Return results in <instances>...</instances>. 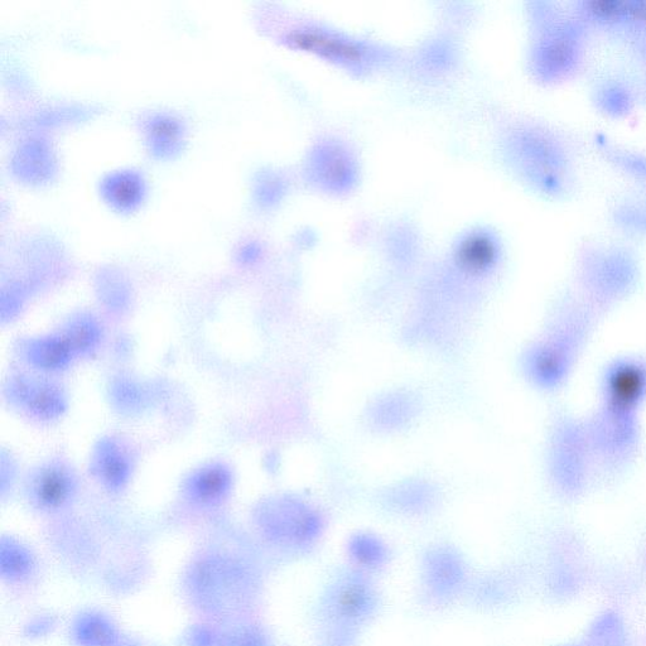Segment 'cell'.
Masks as SVG:
<instances>
[{
	"label": "cell",
	"mask_w": 646,
	"mask_h": 646,
	"mask_svg": "<svg viewBox=\"0 0 646 646\" xmlns=\"http://www.w3.org/2000/svg\"><path fill=\"white\" fill-rule=\"evenodd\" d=\"M292 42L305 50L320 53L340 61L356 62L363 59V50L356 43L317 30L293 33Z\"/></svg>",
	"instance_id": "cell-1"
},
{
	"label": "cell",
	"mask_w": 646,
	"mask_h": 646,
	"mask_svg": "<svg viewBox=\"0 0 646 646\" xmlns=\"http://www.w3.org/2000/svg\"><path fill=\"white\" fill-rule=\"evenodd\" d=\"M644 373L635 365H623L611 374L609 394L612 407L619 412L628 411L644 393Z\"/></svg>",
	"instance_id": "cell-2"
},
{
	"label": "cell",
	"mask_w": 646,
	"mask_h": 646,
	"mask_svg": "<svg viewBox=\"0 0 646 646\" xmlns=\"http://www.w3.org/2000/svg\"><path fill=\"white\" fill-rule=\"evenodd\" d=\"M75 638L84 646H113L117 643V631L104 616L89 614L81 616L75 625Z\"/></svg>",
	"instance_id": "cell-3"
},
{
	"label": "cell",
	"mask_w": 646,
	"mask_h": 646,
	"mask_svg": "<svg viewBox=\"0 0 646 646\" xmlns=\"http://www.w3.org/2000/svg\"><path fill=\"white\" fill-rule=\"evenodd\" d=\"M495 245L489 236L474 234L469 236L460 247V260L472 271L488 267L495 258Z\"/></svg>",
	"instance_id": "cell-4"
},
{
	"label": "cell",
	"mask_w": 646,
	"mask_h": 646,
	"mask_svg": "<svg viewBox=\"0 0 646 646\" xmlns=\"http://www.w3.org/2000/svg\"><path fill=\"white\" fill-rule=\"evenodd\" d=\"M32 564V557L27 549L17 543H3L2 552H0V568L4 576L18 578L27 575Z\"/></svg>",
	"instance_id": "cell-5"
},
{
	"label": "cell",
	"mask_w": 646,
	"mask_h": 646,
	"mask_svg": "<svg viewBox=\"0 0 646 646\" xmlns=\"http://www.w3.org/2000/svg\"><path fill=\"white\" fill-rule=\"evenodd\" d=\"M229 477L226 472L214 469L204 472L196 480L195 491L202 499H215L228 488Z\"/></svg>",
	"instance_id": "cell-6"
},
{
	"label": "cell",
	"mask_w": 646,
	"mask_h": 646,
	"mask_svg": "<svg viewBox=\"0 0 646 646\" xmlns=\"http://www.w3.org/2000/svg\"><path fill=\"white\" fill-rule=\"evenodd\" d=\"M67 493H69V485L64 476L52 472L43 479L40 491L43 503L59 505L66 499Z\"/></svg>",
	"instance_id": "cell-7"
},
{
	"label": "cell",
	"mask_w": 646,
	"mask_h": 646,
	"mask_svg": "<svg viewBox=\"0 0 646 646\" xmlns=\"http://www.w3.org/2000/svg\"><path fill=\"white\" fill-rule=\"evenodd\" d=\"M431 577L440 576V581L436 586L441 590H448V587H453L460 581L461 567L459 561H455L451 557H443L441 561H435L431 564Z\"/></svg>",
	"instance_id": "cell-8"
},
{
	"label": "cell",
	"mask_w": 646,
	"mask_h": 646,
	"mask_svg": "<svg viewBox=\"0 0 646 646\" xmlns=\"http://www.w3.org/2000/svg\"><path fill=\"white\" fill-rule=\"evenodd\" d=\"M354 556L366 566L380 564L385 557L382 546L370 538L358 539V542L354 544Z\"/></svg>",
	"instance_id": "cell-9"
},
{
	"label": "cell",
	"mask_w": 646,
	"mask_h": 646,
	"mask_svg": "<svg viewBox=\"0 0 646 646\" xmlns=\"http://www.w3.org/2000/svg\"><path fill=\"white\" fill-rule=\"evenodd\" d=\"M226 646H267V641L257 630L244 629L231 635Z\"/></svg>",
	"instance_id": "cell-10"
},
{
	"label": "cell",
	"mask_w": 646,
	"mask_h": 646,
	"mask_svg": "<svg viewBox=\"0 0 646 646\" xmlns=\"http://www.w3.org/2000/svg\"><path fill=\"white\" fill-rule=\"evenodd\" d=\"M65 356L66 347L61 342H46L45 346L41 347V360L47 365L60 364Z\"/></svg>",
	"instance_id": "cell-11"
},
{
	"label": "cell",
	"mask_w": 646,
	"mask_h": 646,
	"mask_svg": "<svg viewBox=\"0 0 646 646\" xmlns=\"http://www.w3.org/2000/svg\"><path fill=\"white\" fill-rule=\"evenodd\" d=\"M127 182L128 181L120 183L117 190H115V195L119 197L120 201L133 199V195L136 194V188Z\"/></svg>",
	"instance_id": "cell-12"
},
{
	"label": "cell",
	"mask_w": 646,
	"mask_h": 646,
	"mask_svg": "<svg viewBox=\"0 0 646 646\" xmlns=\"http://www.w3.org/2000/svg\"><path fill=\"white\" fill-rule=\"evenodd\" d=\"M211 644V635L205 633L204 630H197L195 634H192V646H211Z\"/></svg>",
	"instance_id": "cell-13"
}]
</instances>
